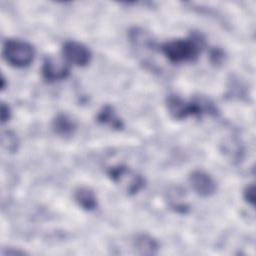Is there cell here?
<instances>
[{"instance_id":"1","label":"cell","mask_w":256,"mask_h":256,"mask_svg":"<svg viewBox=\"0 0 256 256\" xmlns=\"http://www.w3.org/2000/svg\"><path fill=\"white\" fill-rule=\"evenodd\" d=\"M204 46L201 35L193 33L184 39H174L161 45L160 50L172 63L195 61Z\"/></svg>"},{"instance_id":"2","label":"cell","mask_w":256,"mask_h":256,"mask_svg":"<svg viewBox=\"0 0 256 256\" xmlns=\"http://www.w3.org/2000/svg\"><path fill=\"white\" fill-rule=\"evenodd\" d=\"M169 114L176 120H183L189 116H201L209 113L215 114L214 105L206 99L185 100L178 95H169L166 100Z\"/></svg>"},{"instance_id":"3","label":"cell","mask_w":256,"mask_h":256,"mask_svg":"<svg viewBox=\"0 0 256 256\" xmlns=\"http://www.w3.org/2000/svg\"><path fill=\"white\" fill-rule=\"evenodd\" d=\"M2 54L6 62L16 68L29 66L35 56L33 46L23 40L7 39L3 45Z\"/></svg>"},{"instance_id":"4","label":"cell","mask_w":256,"mask_h":256,"mask_svg":"<svg viewBox=\"0 0 256 256\" xmlns=\"http://www.w3.org/2000/svg\"><path fill=\"white\" fill-rule=\"evenodd\" d=\"M112 182L127 195H135L143 189L144 178L126 165H115L107 170Z\"/></svg>"},{"instance_id":"5","label":"cell","mask_w":256,"mask_h":256,"mask_svg":"<svg viewBox=\"0 0 256 256\" xmlns=\"http://www.w3.org/2000/svg\"><path fill=\"white\" fill-rule=\"evenodd\" d=\"M62 54L67 62L79 67L88 65L92 57L91 51L76 41H66L62 46Z\"/></svg>"},{"instance_id":"6","label":"cell","mask_w":256,"mask_h":256,"mask_svg":"<svg viewBox=\"0 0 256 256\" xmlns=\"http://www.w3.org/2000/svg\"><path fill=\"white\" fill-rule=\"evenodd\" d=\"M68 65L53 57H46L42 65V76L48 82L64 80L69 76Z\"/></svg>"},{"instance_id":"7","label":"cell","mask_w":256,"mask_h":256,"mask_svg":"<svg viewBox=\"0 0 256 256\" xmlns=\"http://www.w3.org/2000/svg\"><path fill=\"white\" fill-rule=\"evenodd\" d=\"M189 183L192 189L202 197H209L216 191V182L204 171H194L189 176Z\"/></svg>"},{"instance_id":"8","label":"cell","mask_w":256,"mask_h":256,"mask_svg":"<svg viewBox=\"0 0 256 256\" xmlns=\"http://www.w3.org/2000/svg\"><path fill=\"white\" fill-rule=\"evenodd\" d=\"M52 129L58 136L63 138L74 135L77 125L75 121L66 114H58L52 121Z\"/></svg>"},{"instance_id":"9","label":"cell","mask_w":256,"mask_h":256,"mask_svg":"<svg viewBox=\"0 0 256 256\" xmlns=\"http://www.w3.org/2000/svg\"><path fill=\"white\" fill-rule=\"evenodd\" d=\"M97 121L115 130H121L124 127L123 121L117 116L114 108L110 105H105L97 114Z\"/></svg>"},{"instance_id":"10","label":"cell","mask_w":256,"mask_h":256,"mask_svg":"<svg viewBox=\"0 0 256 256\" xmlns=\"http://www.w3.org/2000/svg\"><path fill=\"white\" fill-rule=\"evenodd\" d=\"M76 203L86 211H93L97 207L95 193L88 187H79L74 194Z\"/></svg>"},{"instance_id":"11","label":"cell","mask_w":256,"mask_h":256,"mask_svg":"<svg viewBox=\"0 0 256 256\" xmlns=\"http://www.w3.org/2000/svg\"><path fill=\"white\" fill-rule=\"evenodd\" d=\"M134 247L142 255H153L157 252L158 244L151 236L140 234L134 240Z\"/></svg>"},{"instance_id":"12","label":"cell","mask_w":256,"mask_h":256,"mask_svg":"<svg viewBox=\"0 0 256 256\" xmlns=\"http://www.w3.org/2000/svg\"><path fill=\"white\" fill-rule=\"evenodd\" d=\"M1 142H2L3 148L9 153H14L18 150L19 139L17 135L11 130H6L2 132Z\"/></svg>"},{"instance_id":"13","label":"cell","mask_w":256,"mask_h":256,"mask_svg":"<svg viewBox=\"0 0 256 256\" xmlns=\"http://www.w3.org/2000/svg\"><path fill=\"white\" fill-rule=\"evenodd\" d=\"M243 196H244V199L245 201L254 206L255 204V190H254V185L251 184V185H248L245 190H244V193H243Z\"/></svg>"},{"instance_id":"14","label":"cell","mask_w":256,"mask_h":256,"mask_svg":"<svg viewBox=\"0 0 256 256\" xmlns=\"http://www.w3.org/2000/svg\"><path fill=\"white\" fill-rule=\"evenodd\" d=\"M11 113L12 112H11L9 105L2 102V104H1V122H2V124L9 121V119L11 118Z\"/></svg>"},{"instance_id":"15","label":"cell","mask_w":256,"mask_h":256,"mask_svg":"<svg viewBox=\"0 0 256 256\" xmlns=\"http://www.w3.org/2000/svg\"><path fill=\"white\" fill-rule=\"evenodd\" d=\"M211 58L212 60L215 62V63H221L222 60L224 59V56H223V53L222 51L218 50V49H215L212 51L211 53Z\"/></svg>"},{"instance_id":"16","label":"cell","mask_w":256,"mask_h":256,"mask_svg":"<svg viewBox=\"0 0 256 256\" xmlns=\"http://www.w3.org/2000/svg\"><path fill=\"white\" fill-rule=\"evenodd\" d=\"M1 89L4 90L5 89V78L2 76L1 78Z\"/></svg>"}]
</instances>
